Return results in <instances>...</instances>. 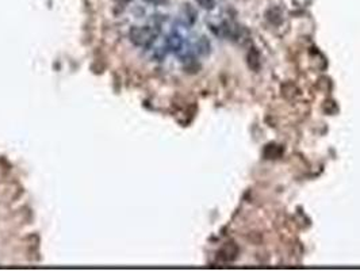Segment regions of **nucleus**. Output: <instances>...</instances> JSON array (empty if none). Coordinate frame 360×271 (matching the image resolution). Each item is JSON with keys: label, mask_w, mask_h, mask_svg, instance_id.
<instances>
[{"label": "nucleus", "mask_w": 360, "mask_h": 271, "mask_svg": "<svg viewBox=\"0 0 360 271\" xmlns=\"http://www.w3.org/2000/svg\"><path fill=\"white\" fill-rule=\"evenodd\" d=\"M156 32L149 26H142V28H138V26H134V28L130 29V33H129V38L130 41L137 46H142V48H146V46L152 45L156 40Z\"/></svg>", "instance_id": "nucleus-1"}, {"label": "nucleus", "mask_w": 360, "mask_h": 271, "mask_svg": "<svg viewBox=\"0 0 360 271\" xmlns=\"http://www.w3.org/2000/svg\"><path fill=\"white\" fill-rule=\"evenodd\" d=\"M167 45H168V48L171 51L173 52L180 51V48L183 46V38L180 37L179 34H176V33H173V34L169 36L168 40H167Z\"/></svg>", "instance_id": "nucleus-2"}, {"label": "nucleus", "mask_w": 360, "mask_h": 271, "mask_svg": "<svg viewBox=\"0 0 360 271\" xmlns=\"http://www.w3.org/2000/svg\"><path fill=\"white\" fill-rule=\"evenodd\" d=\"M195 11L191 9L190 5H184V7L182 9V21L186 25H192L195 22Z\"/></svg>", "instance_id": "nucleus-3"}, {"label": "nucleus", "mask_w": 360, "mask_h": 271, "mask_svg": "<svg viewBox=\"0 0 360 271\" xmlns=\"http://www.w3.org/2000/svg\"><path fill=\"white\" fill-rule=\"evenodd\" d=\"M198 2V5L201 6L202 9H205V10H213L214 9V0H196Z\"/></svg>", "instance_id": "nucleus-4"}, {"label": "nucleus", "mask_w": 360, "mask_h": 271, "mask_svg": "<svg viewBox=\"0 0 360 271\" xmlns=\"http://www.w3.org/2000/svg\"><path fill=\"white\" fill-rule=\"evenodd\" d=\"M148 3H151V5H156V6H160V5H164L167 0H145Z\"/></svg>", "instance_id": "nucleus-5"}, {"label": "nucleus", "mask_w": 360, "mask_h": 271, "mask_svg": "<svg viewBox=\"0 0 360 271\" xmlns=\"http://www.w3.org/2000/svg\"><path fill=\"white\" fill-rule=\"evenodd\" d=\"M117 3H119V5H128V3H130L132 0H115Z\"/></svg>", "instance_id": "nucleus-6"}]
</instances>
